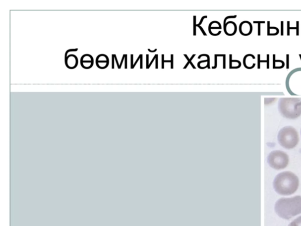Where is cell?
Returning a JSON list of instances; mask_svg holds the SVG:
<instances>
[{"label": "cell", "mask_w": 301, "mask_h": 226, "mask_svg": "<svg viewBox=\"0 0 301 226\" xmlns=\"http://www.w3.org/2000/svg\"><path fill=\"white\" fill-rule=\"evenodd\" d=\"M299 185V178L291 171L281 172L275 177L273 183L275 191L283 196H290L296 193Z\"/></svg>", "instance_id": "obj_1"}, {"label": "cell", "mask_w": 301, "mask_h": 226, "mask_svg": "<svg viewBox=\"0 0 301 226\" xmlns=\"http://www.w3.org/2000/svg\"><path fill=\"white\" fill-rule=\"evenodd\" d=\"M275 211L281 218L285 220L301 214V196L279 199L275 203Z\"/></svg>", "instance_id": "obj_2"}, {"label": "cell", "mask_w": 301, "mask_h": 226, "mask_svg": "<svg viewBox=\"0 0 301 226\" xmlns=\"http://www.w3.org/2000/svg\"><path fill=\"white\" fill-rule=\"evenodd\" d=\"M278 110L284 117L296 119L301 115V98H281Z\"/></svg>", "instance_id": "obj_3"}, {"label": "cell", "mask_w": 301, "mask_h": 226, "mask_svg": "<svg viewBox=\"0 0 301 226\" xmlns=\"http://www.w3.org/2000/svg\"><path fill=\"white\" fill-rule=\"evenodd\" d=\"M278 141L284 148L293 149L299 143V135L296 128L293 127H285L279 131Z\"/></svg>", "instance_id": "obj_4"}, {"label": "cell", "mask_w": 301, "mask_h": 226, "mask_svg": "<svg viewBox=\"0 0 301 226\" xmlns=\"http://www.w3.org/2000/svg\"><path fill=\"white\" fill-rule=\"evenodd\" d=\"M267 160L270 167L277 170L286 168L289 164V157L283 151H273L269 154Z\"/></svg>", "instance_id": "obj_5"}, {"label": "cell", "mask_w": 301, "mask_h": 226, "mask_svg": "<svg viewBox=\"0 0 301 226\" xmlns=\"http://www.w3.org/2000/svg\"><path fill=\"white\" fill-rule=\"evenodd\" d=\"M96 63L98 68L106 69L109 65V58L106 55L101 54L97 56Z\"/></svg>", "instance_id": "obj_6"}, {"label": "cell", "mask_w": 301, "mask_h": 226, "mask_svg": "<svg viewBox=\"0 0 301 226\" xmlns=\"http://www.w3.org/2000/svg\"><path fill=\"white\" fill-rule=\"evenodd\" d=\"M81 65L85 69H90L94 65V58L91 55L86 54L82 56L81 58Z\"/></svg>", "instance_id": "obj_7"}, {"label": "cell", "mask_w": 301, "mask_h": 226, "mask_svg": "<svg viewBox=\"0 0 301 226\" xmlns=\"http://www.w3.org/2000/svg\"><path fill=\"white\" fill-rule=\"evenodd\" d=\"M65 63L66 67L69 69L75 68L78 64L77 56L74 55H68L65 58Z\"/></svg>", "instance_id": "obj_8"}, {"label": "cell", "mask_w": 301, "mask_h": 226, "mask_svg": "<svg viewBox=\"0 0 301 226\" xmlns=\"http://www.w3.org/2000/svg\"><path fill=\"white\" fill-rule=\"evenodd\" d=\"M202 56H206L207 57V59H206V60H203V61H199L198 62V67L199 68H201V67L200 66V64L201 63H202V62H207L208 64H207V68L210 69V56H209L208 55H201L200 56H199L198 58V59H200Z\"/></svg>", "instance_id": "obj_9"}, {"label": "cell", "mask_w": 301, "mask_h": 226, "mask_svg": "<svg viewBox=\"0 0 301 226\" xmlns=\"http://www.w3.org/2000/svg\"><path fill=\"white\" fill-rule=\"evenodd\" d=\"M267 60L265 61V60H261L260 58H261V55H258V68L259 69L261 68V62H267V68H269V55H267Z\"/></svg>", "instance_id": "obj_10"}, {"label": "cell", "mask_w": 301, "mask_h": 226, "mask_svg": "<svg viewBox=\"0 0 301 226\" xmlns=\"http://www.w3.org/2000/svg\"><path fill=\"white\" fill-rule=\"evenodd\" d=\"M288 226H301V216L295 219Z\"/></svg>", "instance_id": "obj_11"}, {"label": "cell", "mask_w": 301, "mask_h": 226, "mask_svg": "<svg viewBox=\"0 0 301 226\" xmlns=\"http://www.w3.org/2000/svg\"><path fill=\"white\" fill-rule=\"evenodd\" d=\"M265 23V21H253V23L258 24V36H261V24H264Z\"/></svg>", "instance_id": "obj_12"}, {"label": "cell", "mask_w": 301, "mask_h": 226, "mask_svg": "<svg viewBox=\"0 0 301 226\" xmlns=\"http://www.w3.org/2000/svg\"><path fill=\"white\" fill-rule=\"evenodd\" d=\"M291 29L292 30H297V27H290V21H288V28H287V35L288 36H290V30Z\"/></svg>", "instance_id": "obj_13"}, {"label": "cell", "mask_w": 301, "mask_h": 226, "mask_svg": "<svg viewBox=\"0 0 301 226\" xmlns=\"http://www.w3.org/2000/svg\"><path fill=\"white\" fill-rule=\"evenodd\" d=\"M276 99H265V105H270L271 103L274 102Z\"/></svg>", "instance_id": "obj_14"}, {"label": "cell", "mask_w": 301, "mask_h": 226, "mask_svg": "<svg viewBox=\"0 0 301 226\" xmlns=\"http://www.w3.org/2000/svg\"><path fill=\"white\" fill-rule=\"evenodd\" d=\"M196 15H194V36H195L196 35Z\"/></svg>", "instance_id": "obj_15"}, {"label": "cell", "mask_w": 301, "mask_h": 226, "mask_svg": "<svg viewBox=\"0 0 301 226\" xmlns=\"http://www.w3.org/2000/svg\"><path fill=\"white\" fill-rule=\"evenodd\" d=\"M237 15H234V16H228L226 18L224 19V28L225 27V26H226V21L227 20V19L228 18H237Z\"/></svg>", "instance_id": "obj_16"}, {"label": "cell", "mask_w": 301, "mask_h": 226, "mask_svg": "<svg viewBox=\"0 0 301 226\" xmlns=\"http://www.w3.org/2000/svg\"><path fill=\"white\" fill-rule=\"evenodd\" d=\"M78 51V49H69L67 50V51L65 53V58L66 57V56H68V53L70 52H77Z\"/></svg>", "instance_id": "obj_17"}, {"label": "cell", "mask_w": 301, "mask_h": 226, "mask_svg": "<svg viewBox=\"0 0 301 226\" xmlns=\"http://www.w3.org/2000/svg\"><path fill=\"white\" fill-rule=\"evenodd\" d=\"M164 62H171V60H164V55H162V68H164Z\"/></svg>", "instance_id": "obj_18"}, {"label": "cell", "mask_w": 301, "mask_h": 226, "mask_svg": "<svg viewBox=\"0 0 301 226\" xmlns=\"http://www.w3.org/2000/svg\"><path fill=\"white\" fill-rule=\"evenodd\" d=\"M174 61V55H171V69L174 68V63H173L174 61Z\"/></svg>", "instance_id": "obj_19"}, {"label": "cell", "mask_w": 301, "mask_h": 226, "mask_svg": "<svg viewBox=\"0 0 301 226\" xmlns=\"http://www.w3.org/2000/svg\"><path fill=\"white\" fill-rule=\"evenodd\" d=\"M196 26H197L199 29H200V30L202 31V34H203L204 36H207V34H206V33L205 32V31L203 29V28H202L201 26H198V25H196Z\"/></svg>", "instance_id": "obj_20"}, {"label": "cell", "mask_w": 301, "mask_h": 226, "mask_svg": "<svg viewBox=\"0 0 301 226\" xmlns=\"http://www.w3.org/2000/svg\"><path fill=\"white\" fill-rule=\"evenodd\" d=\"M281 36H283L284 35V21H281Z\"/></svg>", "instance_id": "obj_21"}, {"label": "cell", "mask_w": 301, "mask_h": 226, "mask_svg": "<svg viewBox=\"0 0 301 226\" xmlns=\"http://www.w3.org/2000/svg\"><path fill=\"white\" fill-rule=\"evenodd\" d=\"M207 17H208L207 16V15H205V16H203V17H202L201 18V21H200V22H199V24H197V25H198V26H201V25L202 24V22H203V21H204V19H205V18H207Z\"/></svg>", "instance_id": "obj_22"}, {"label": "cell", "mask_w": 301, "mask_h": 226, "mask_svg": "<svg viewBox=\"0 0 301 226\" xmlns=\"http://www.w3.org/2000/svg\"><path fill=\"white\" fill-rule=\"evenodd\" d=\"M297 36H299V21H297Z\"/></svg>", "instance_id": "obj_23"}, {"label": "cell", "mask_w": 301, "mask_h": 226, "mask_svg": "<svg viewBox=\"0 0 301 226\" xmlns=\"http://www.w3.org/2000/svg\"><path fill=\"white\" fill-rule=\"evenodd\" d=\"M217 67V56H215V66L212 67V69H215Z\"/></svg>", "instance_id": "obj_24"}, {"label": "cell", "mask_w": 301, "mask_h": 226, "mask_svg": "<svg viewBox=\"0 0 301 226\" xmlns=\"http://www.w3.org/2000/svg\"><path fill=\"white\" fill-rule=\"evenodd\" d=\"M141 55H140L139 56L138 58H137V60H136V61L135 62V63L134 64V65H133V67L131 69L134 68L135 67L136 64H137L138 63V61H139V59H140V58H141Z\"/></svg>", "instance_id": "obj_25"}, {"label": "cell", "mask_w": 301, "mask_h": 226, "mask_svg": "<svg viewBox=\"0 0 301 226\" xmlns=\"http://www.w3.org/2000/svg\"><path fill=\"white\" fill-rule=\"evenodd\" d=\"M226 56H223L224 59H223V68L224 69H226Z\"/></svg>", "instance_id": "obj_26"}, {"label": "cell", "mask_w": 301, "mask_h": 226, "mask_svg": "<svg viewBox=\"0 0 301 226\" xmlns=\"http://www.w3.org/2000/svg\"><path fill=\"white\" fill-rule=\"evenodd\" d=\"M146 61H146V65H147L146 68L148 69L149 65H150V64H149V55H146Z\"/></svg>", "instance_id": "obj_27"}, {"label": "cell", "mask_w": 301, "mask_h": 226, "mask_svg": "<svg viewBox=\"0 0 301 226\" xmlns=\"http://www.w3.org/2000/svg\"><path fill=\"white\" fill-rule=\"evenodd\" d=\"M125 68H127V55H125Z\"/></svg>", "instance_id": "obj_28"}, {"label": "cell", "mask_w": 301, "mask_h": 226, "mask_svg": "<svg viewBox=\"0 0 301 226\" xmlns=\"http://www.w3.org/2000/svg\"><path fill=\"white\" fill-rule=\"evenodd\" d=\"M287 68H289V55H287Z\"/></svg>", "instance_id": "obj_29"}, {"label": "cell", "mask_w": 301, "mask_h": 226, "mask_svg": "<svg viewBox=\"0 0 301 226\" xmlns=\"http://www.w3.org/2000/svg\"><path fill=\"white\" fill-rule=\"evenodd\" d=\"M156 56H157V55L154 56L153 59H152V61H151V62H150V65H149L148 69L150 68V67H151V66L152 64H153V62H154V59H156Z\"/></svg>", "instance_id": "obj_30"}, {"label": "cell", "mask_w": 301, "mask_h": 226, "mask_svg": "<svg viewBox=\"0 0 301 226\" xmlns=\"http://www.w3.org/2000/svg\"><path fill=\"white\" fill-rule=\"evenodd\" d=\"M114 61H115V57H114V55H112V68L114 69L115 68L114 67Z\"/></svg>", "instance_id": "obj_31"}, {"label": "cell", "mask_w": 301, "mask_h": 226, "mask_svg": "<svg viewBox=\"0 0 301 226\" xmlns=\"http://www.w3.org/2000/svg\"><path fill=\"white\" fill-rule=\"evenodd\" d=\"M134 56V55H131V68H132L133 65H134V62H133V58H134V56Z\"/></svg>", "instance_id": "obj_32"}, {"label": "cell", "mask_w": 301, "mask_h": 226, "mask_svg": "<svg viewBox=\"0 0 301 226\" xmlns=\"http://www.w3.org/2000/svg\"><path fill=\"white\" fill-rule=\"evenodd\" d=\"M156 64H155V68L158 69V55H157V56H156Z\"/></svg>", "instance_id": "obj_33"}, {"label": "cell", "mask_w": 301, "mask_h": 226, "mask_svg": "<svg viewBox=\"0 0 301 226\" xmlns=\"http://www.w3.org/2000/svg\"><path fill=\"white\" fill-rule=\"evenodd\" d=\"M125 57V55H123V56H122V60H121V64H120V68H121V66H122V64L123 63V60H124Z\"/></svg>", "instance_id": "obj_34"}, {"label": "cell", "mask_w": 301, "mask_h": 226, "mask_svg": "<svg viewBox=\"0 0 301 226\" xmlns=\"http://www.w3.org/2000/svg\"><path fill=\"white\" fill-rule=\"evenodd\" d=\"M114 57H115V60L116 61V63L117 64V66H118V68L120 69L119 62L118 60H117V56H116V55H114Z\"/></svg>", "instance_id": "obj_35"}, {"label": "cell", "mask_w": 301, "mask_h": 226, "mask_svg": "<svg viewBox=\"0 0 301 226\" xmlns=\"http://www.w3.org/2000/svg\"><path fill=\"white\" fill-rule=\"evenodd\" d=\"M140 60H141L140 68L142 69V68H143V67H142V55H141Z\"/></svg>", "instance_id": "obj_36"}, {"label": "cell", "mask_w": 301, "mask_h": 226, "mask_svg": "<svg viewBox=\"0 0 301 226\" xmlns=\"http://www.w3.org/2000/svg\"><path fill=\"white\" fill-rule=\"evenodd\" d=\"M195 56V55H193L192 56H191V58L189 59V60L188 61H189V62H191L192 59L193 58H194V56Z\"/></svg>", "instance_id": "obj_37"}, {"label": "cell", "mask_w": 301, "mask_h": 226, "mask_svg": "<svg viewBox=\"0 0 301 226\" xmlns=\"http://www.w3.org/2000/svg\"><path fill=\"white\" fill-rule=\"evenodd\" d=\"M148 52H150L151 53H155V52H156L157 51V49H155L154 50V51H151V50L150 49H148Z\"/></svg>", "instance_id": "obj_38"}, {"label": "cell", "mask_w": 301, "mask_h": 226, "mask_svg": "<svg viewBox=\"0 0 301 226\" xmlns=\"http://www.w3.org/2000/svg\"><path fill=\"white\" fill-rule=\"evenodd\" d=\"M190 62L188 61L187 63L185 65V67H183V69H185L188 67V65L189 64Z\"/></svg>", "instance_id": "obj_39"}, {"label": "cell", "mask_w": 301, "mask_h": 226, "mask_svg": "<svg viewBox=\"0 0 301 226\" xmlns=\"http://www.w3.org/2000/svg\"><path fill=\"white\" fill-rule=\"evenodd\" d=\"M226 56V55H215V56Z\"/></svg>", "instance_id": "obj_40"}, {"label": "cell", "mask_w": 301, "mask_h": 226, "mask_svg": "<svg viewBox=\"0 0 301 226\" xmlns=\"http://www.w3.org/2000/svg\"><path fill=\"white\" fill-rule=\"evenodd\" d=\"M189 64L191 65V66H192V68H194V69H196V68H195V66L194 65V64H192V62H190V63H189Z\"/></svg>", "instance_id": "obj_41"}, {"label": "cell", "mask_w": 301, "mask_h": 226, "mask_svg": "<svg viewBox=\"0 0 301 226\" xmlns=\"http://www.w3.org/2000/svg\"><path fill=\"white\" fill-rule=\"evenodd\" d=\"M300 58H301V55H300Z\"/></svg>", "instance_id": "obj_42"}, {"label": "cell", "mask_w": 301, "mask_h": 226, "mask_svg": "<svg viewBox=\"0 0 301 226\" xmlns=\"http://www.w3.org/2000/svg\"></svg>", "instance_id": "obj_43"}]
</instances>
